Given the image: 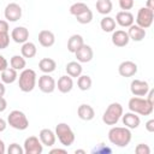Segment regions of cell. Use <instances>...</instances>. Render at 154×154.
Wrapping results in <instances>:
<instances>
[{"label":"cell","instance_id":"15","mask_svg":"<svg viewBox=\"0 0 154 154\" xmlns=\"http://www.w3.org/2000/svg\"><path fill=\"white\" fill-rule=\"evenodd\" d=\"M11 38L16 43H24L29 38V30L25 26H16L11 31Z\"/></svg>","mask_w":154,"mask_h":154},{"label":"cell","instance_id":"31","mask_svg":"<svg viewBox=\"0 0 154 154\" xmlns=\"http://www.w3.org/2000/svg\"><path fill=\"white\" fill-rule=\"evenodd\" d=\"M10 65H11L12 69L19 71V70H24L25 69L26 61H25V58L22 57V55H13L10 59Z\"/></svg>","mask_w":154,"mask_h":154},{"label":"cell","instance_id":"36","mask_svg":"<svg viewBox=\"0 0 154 154\" xmlns=\"http://www.w3.org/2000/svg\"><path fill=\"white\" fill-rule=\"evenodd\" d=\"M135 152L137 154H149L150 153V148L148 147V144L144 143H138L135 148Z\"/></svg>","mask_w":154,"mask_h":154},{"label":"cell","instance_id":"11","mask_svg":"<svg viewBox=\"0 0 154 154\" xmlns=\"http://www.w3.org/2000/svg\"><path fill=\"white\" fill-rule=\"evenodd\" d=\"M149 84L147 81L142 79H134L130 83V91L134 96H146L149 90Z\"/></svg>","mask_w":154,"mask_h":154},{"label":"cell","instance_id":"30","mask_svg":"<svg viewBox=\"0 0 154 154\" xmlns=\"http://www.w3.org/2000/svg\"><path fill=\"white\" fill-rule=\"evenodd\" d=\"M91 84H93V81L90 78V76L88 75H81L77 77V87L83 90V91H87L91 88Z\"/></svg>","mask_w":154,"mask_h":154},{"label":"cell","instance_id":"21","mask_svg":"<svg viewBox=\"0 0 154 154\" xmlns=\"http://www.w3.org/2000/svg\"><path fill=\"white\" fill-rule=\"evenodd\" d=\"M126 32L129 35V38L132 40V41H136V42H140V41H142L146 37V29L138 26L137 24L130 25L129 30Z\"/></svg>","mask_w":154,"mask_h":154},{"label":"cell","instance_id":"22","mask_svg":"<svg viewBox=\"0 0 154 154\" xmlns=\"http://www.w3.org/2000/svg\"><path fill=\"white\" fill-rule=\"evenodd\" d=\"M38 43L42 47H52L55 43V36L52 31L49 30H41L38 32Z\"/></svg>","mask_w":154,"mask_h":154},{"label":"cell","instance_id":"43","mask_svg":"<svg viewBox=\"0 0 154 154\" xmlns=\"http://www.w3.org/2000/svg\"><path fill=\"white\" fill-rule=\"evenodd\" d=\"M6 128H7V122H6L5 119L0 118V132L5 131V130H6Z\"/></svg>","mask_w":154,"mask_h":154},{"label":"cell","instance_id":"4","mask_svg":"<svg viewBox=\"0 0 154 154\" xmlns=\"http://www.w3.org/2000/svg\"><path fill=\"white\" fill-rule=\"evenodd\" d=\"M123 116V106L119 102H112L108 105L102 114V122L106 125H116Z\"/></svg>","mask_w":154,"mask_h":154},{"label":"cell","instance_id":"24","mask_svg":"<svg viewBox=\"0 0 154 154\" xmlns=\"http://www.w3.org/2000/svg\"><path fill=\"white\" fill-rule=\"evenodd\" d=\"M55 67H57V63L52 58H42L38 61V69L43 73H51L55 70Z\"/></svg>","mask_w":154,"mask_h":154},{"label":"cell","instance_id":"28","mask_svg":"<svg viewBox=\"0 0 154 154\" xmlns=\"http://www.w3.org/2000/svg\"><path fill=\"white\" fill-rule=\"evenodd\" d=\"M95 7H96V11L100 14L106 16V14L111 13V11L113 8V4H112L111 0H96Z\"/></svg>","mask_w":154,"mask_h":154},{"label":"cell","instance_id":"46","mask_svg":"<svg viewBox=\"0 0 154 154\" xmlns=\"http://www.w3.org/2000/svg\"><path fill=\"white\" fill-rule=\"evenodd\" d=\"M5 91H6V88H5V83L0 82V96H4V95H5Z\"/></svg>","mask_w":154,"mask_h":154},{"label":"cell","instance_id":"8","mask_svg":"<svg viewBox=\"0 0 154 154\" xmlns=\"http://www.w3.org/2000/svg\"><path fill=\"white\" fill-rule=\"evenodd\" d=\"M25 154H41L43 152V144L36 136H29L24 141L23 146Z\"/></svg>","mask_w":154,"mask_h":154},{"label":"cell","instance_id":"38","mask_svg":"<svg viewBox=\"0 0 154 154\" xmlns=\"http://www.w3.org/2000/svg\"><path fill=\"white\" fill-rule=\"evenodd\" d=\"M93 153H111V149L109 148H106L103 146V143H100L99 147H95L93 149Z\"/></svg>","mask_w":154,"mask_h":154},{"label":"cell","instance_id":"34","mask_svg":"<svg viewBox=\"0 0 154 154\" xmlns=\"http://www.w3.org/2000/svg\"><path fill=\"white\" fill-rule=\"evenodd\" d=\"M10 45V35L8 32H1L0 31V49L7 48Z\"/></svg>","mask_w":154,"mask_h":154},{"label":"cell","instance_id":"42","mask_svg":"<svg viewBox=\"0 0 154 154\" xmlns=\"http://www.w3.org/2000/svg\"><path fill=\"white\" fill-rule=\"evenodd\" d=\"M7 108V101L4 96H0V112H4Z\"/></svg>","mask_w":154,"mask_h":154},{"label":"cell","instance_id":"20","mask_svg":"<svg viewBox=\"0 0 154 154\" xmlns=\"http://www.w3.org/2000/svg\"><path fill=\"white\" fill-rule=\"evenodd\" d=\"M57 88L60 93L63 94H67L72 90L73 88V81H72V77H70L69 75H64L61 76L59 79H58V83H57Z\"/></svg>","mask_w":154,"mask_h":154},{"label":"cell","instance_id":"32","mask_svg":"<svg viewBox=\"0 0 154 154\" xmlns=\"http://www.w3.org/2000/svg\"><path fill=\"white\" fill-rule=\"evenodd\" d=\"M89 7L87 6V4H84V2H75V4H72L71 6H70V8H69V11H70V13L72 14V16H78V14H81L82 12H84V11H87Z\"/></svg>","mask_w":154,"mask_h":154},{"label":"cell","instance_id":"3","mask_svg":"<svg viewBox=\"0 0 154 154\" xmlns=\"http://www.w3.org/2000/svg\"><path fill=\"white\" fill-rule=\"evenodd\" d=\"M36 72L32 69H24L18 77V87L23 93H30L36 85Z\"/></svg>","mask_w":154,"mask_h":154},{"label":"cell","instance_id":"37","mask_svg":"<svg viewBox=\"0 0 154 154\" xmlns=\"http://www.w3.org/2000/svg\"><path fill=\"white\" fill-rule=\"evenodd\" d=\"M119 1V7L123 11H129L134 7V0H118Z\"/></svg>","mask_w":154,"mask_h":154},{"label":"cell","instance_id":"14","mask_svg":"<svg viewBox=\"0 0 154 154\" xmlns=\"http://www.w3.org/2000/svg\"><path fill=\"white\" fill-rule=\"evenodd\" d=\"M116 23L123 28H129L130 25L134 24L135 22V18H134V14L129 11H119L116 16Z\"/></svg>","mask_w":154,"mask_h":154},{"label":"cell","instance_id":"2","mask_svg":"<svg viewBox=\"0 0 154 154\" xmlns=\"http://www.w3.org/2000/svg\"><path fill=\"white\" fill-rule=\"evenodd\" d=\"M153 106L154 103L149 102L147 99H142L140 96H134L129 100L128 107L131 112L141 116H149L153 112Z\"/></svg>","mask_w":154,"mask_h":154},{"label":"cell","instance_id":"6","mask_svg":"<svg viewBox=\"0 0 154 154\" xmlns=\"http://www.w3.org/2000/svg\"><path fill=\"white\" fill-rule=\"evenodd\" d=\"M7 124H8L11 128L16 129V130L23 131V130L28 129V126H29V120H28L26 116H25L22 111H19V109H13V111H11L10 114L7 116Z\"/></svg>","mask_w":154,"mask_h":154},{"label":"cell","instance_id":"18","mask_svg":"<svg viewBox=\"0 0 154 154\" xmlns=\"http://www.w3.org/2000/svg\"><path fill=\"white\" fill-rule=\"evenodd\" d=\"M38 138L41 141V143L46 147H53L55 144V140H57V136H55V132L52 131L51 129H42L38 134Z\"/></svg>","mask_w":154,"mask_h":154},{"label":"cell","instance_id":"17","mask_svg":"<svg viewBox=\"0 0 154 154\" xmlns=\"http://www.w3.org/2000/svg\"><path fill=\"white\" fill-rule=\"evenodd\" d=\"M122 122H123V124H124V126H126L128 129H137L138 126H140V123H141V119H140V117L136 114V113H134V112H128V113H123V116H122Z\"/></svg>","mask_w":154,"mask_h":154},{"label":"cell","instance_id":"40","mask_svg":"<svg viewBox=\"0 0 154 154\" xmlns=\"http://www.w3.org/2000/svg\"><path fill=\"white\" fill-rule=\"evenodd\" d=\"M7 67H8V61L6 60V58H5L4 55L0 54V72L4 71V70L7 69Z\"/></svg>","mask_w":154,"mask_h":154},{"label":"cell","instance_id":"35","mask_svg":"<svg viewBox=\"0 0 154 154\" xmlns=\"http://www.w3.org/2000/svg\"><path fill=\"white\" fill-rule=\"evenodd\" d=\"M8 154H24V149L18 144V143H12L7 148Z\"/></svg>","mask_w":154,"mask_h":154},{"label":"cell","instance_id":"23","mask_svg":"<svg viewBox=\"0 0 154 154\" xmlns=\"http://www.w3.org/2000/svg\"><path fill=\"white\" fill-rule=\"evenodd\" d=\"M83 45H84L83 37L79 34H75V35L70 36V38L67 40V51L71 52V53H75Z\"/></svg>","mask_w":154,"mask_h":154},{"label":"cell","instance_id":"19","mask_svg":"<svg viewBox=\"0 0 154 154\" xmlns=\"http://www.w3.org/2000/svg\"><path fill=\"white\" fill-rule=\"evenodd\" d=\"M77 116L79 117V119L82 120H85V122H89L91 119H94L95 117V111L94 108L88 105V103H82L78 106L77 108Z\"/></svg>","mask_w":154,"mask_h":154},{"label":"cell","instance_id":"10","mask_svg":"<svg viewBox=\"0 0 154 154\" xmlns=\"http://www.w3.org/2000/svg\"><path fill=\"white\" fill-rule=\"evenodd\" d=\"M4 14L7 22H17L22 18V7L16 2H10L5 7Z\"/></svg>","mask_w":154,"mask_h":154},{"label":"cell","instance_id":"48","mask_svg":"<svg viewBox=\"0 0 154 154\" xmlns=\"http://www.w3.org/2000/svg\"><path fill=\"white\" fill-rule=\"evenodd\" d=\"M75 153L77 154V153H82V154H85V150H83V149H76L75 150Z\"/></svg>","mask_w":154,"mask_h":154},{"label":"cell","instance_id":"5","mask_svg":"<svg viewBox=\"0 0 154 154\" xmlns=\"http://www.w3.org/2000/svg\"><path fill=\"white\" fill-rule=\"evenodd\" d=\"M55 136L64 147H69L75 142V132L66 123H59L55 126Z\"/></svg>","mask_w":154,"mask_h":154},{"label":"cell","instance_id":"45","mask_svg":"<svg viewBox=\"0 0 154 154\" xmlns=\"http://www.w3.org/2000/svg\"><path fill=\"white\" fill-rule=\"evenodd\" d=\"M146 7L149 8V10H153V11H154V0H147Z\"/></svg>","mask_w":154,"mask_h":154},{"label":"cell","instance_id":"29","mask_svg":"<svg viewBox=\"0 0 154 154\" xmlns=\"http://www.w3.org/2000/svg\"><path fill=\"white\" fill-rule=\"evenodd\" d=\"M116 25H117V23H116L114 18H112L109 16H105L101 19V22H100V26H101V29L105 32H112V31H114Z\"/></svg>","mask_w":154,"mask_h":154},{"label":"cell","instance_id":"16","mask_svg":"<svg viewBox=\"0 0 154 154\" xmlns=\"http://www.w3.org/2000/svg\"><path fill=\"white\" fill-rule=\"evenodd\" d=\"M112 43L116 46V47H125L128 46L130 38H129V35L125 30H114L112 31Z\"/></svg>","mask_w":154,"mask_h":154},{"label":"cell","instance_id":"27","mask_svg":"<svg viewBox=\"0 0 154 154\" xmlns=\"http://www.w3.org/2000/svg\"><path fill=\"white\" fill-rule=\"evenodd\" d=\"M36 53H37V48H36L35 43L26 41V42H24L22 45V48H20L22 57L28 58V59H31V58H34L36 55Z\"/></svg>","mask_w":154,"mask_h":154},{"label":"cell","instance_id":"39","mask_svg":"<svg viewBox=\"0 0 154 154\" xmlns=\"http://www.w3.org/2000/svg\"><path fill=\"white\" fill-rule=\"evenodd\" d=\"M8 22L7 20H4V19H0V31L1 32H8Z\"/></svg>","mask_w":154,"mask_h":154},{"label":"cell","instance_id":"47","mask_svg":"<svg viewBox=\"0 0 154 154\" xmlns=\"http://www.w3.org/2000/svg\"><path fill=\"white\" fill-rule=\"evenodd\" d=\"M6 152V148H5V143L2 140H0V154H4Z\"/></svg>","mask_w":154,"mask_h":154},{"label":"cell","instance_id":"1","mask_svg":"<svg viewBox=\"0 0 154 154\" xmlns=\"http://www.w3.org/2000/svg\"><path fill=\"white\" fill-rule=\"evenodd\" d=\"M132 135L126 126H112L108 131V141L117 147H126L131 142Z\"/></svg>","mask_w":154,"mask_h":154},{"label":"cell","instance_id":"9","mask_svg":"<svg viewBox=\"0 0 154 154\" xmlns=\"http://www.w3.org/2000/svg\"><path fill=\"white\" fill-rule=\"evenodd\" d=\"M55 88H57V82L52 76H49V73H45L38 78V89L42 93L51 94L55 90Z\"/></svg>","mask_w":154,"mask_h":154},{"label":"cell","instance_id":"13","mask_svg":"<svg viewBox=\"0 0 154 154\" xmlns=\"http://www.w3.org/2000/svg\"><path fill=\"white\" fill-rule=\"evenodd\" d=\"M75 55H76L78 63H89L94 57V52L90 46L84 43L81 48H78L75 52Z\"/></svg>","mask_w":154,"mask_h":154},{"label":"cell","instance_id":"26","mask_svg":"<svg viewBox=\"0 0 154 154\" xmlns=\"http://www.w3.org/2000/svg\"><path fill=\"white\" fill-rule=\"evenodd\" d=\"M65 70H66V73H67L70 77H72V78H73V77L77 78L78 76L82 75L83 67H82L81 63H78V61H70V63L66 64Z\"/></svg>","mask_w":154,"mask_h":154},{"label":"cell","instance_id":"44","mask_svg":"<svg viewBox=\"0 0 154 154\" xmlns=\"http://www.w3.org/2000/svg\"><path fill=\"white\" fill-rule=\"evenodd\" d=\"M51 154H55V153H63V154H66V149H61V148H53L51 149L49 152Z\"/></svg>","mask_w":154,"mask_h":154},{"label":"cell","instance_id":"33","mask_svg":"<svg viewBox=\"0 0 154 154\" xmlns=\"http://www.w3.org/2000/svg\"><path fill=\"white\" fill-rule=\"evenodd\" d=\"M76 19H77V22L79 24H88V23H90L93 20V12H91V10L88 8L87 11H84L81 14L76 16Z\"/></svg>","mask_w":154,"mask_h":154},{"label":"cell","instance_id":"25","mask_svg":"<svg viewBox=\"0 0 154 154\" xmlns=\"http://www.w3.org/2000/svg\"><path fill=\"white\" fill-rule=\"evenodd\" d=\"M1 82L5 83V84H12L13 82L17 81L18 78V73H17V70L12 69V67H7L5 69L4 71H1Z\"/></svg>","mask_w":154,"mask_h":154},{"label":"cell","instance_id":"12","mask_svg":"<svg viewBox=\"0 0 154 154\" xmlns=\"http://www.w3.org/2000/svg\"><path fill=\"white\" fill-rule=\"evenodd\" d=\"M118 73L122 77H132L137 73V64L131 60H125L119 64Z\"/></svg>","mask_w":154,"mask_h":154},{"label":"cell","instance_id":"41","mask_svg":"<svg viewBox=\"0 0 154 154\" xmlns=\"http://www.w3.org/2000/svg\"><path fill=\"white\" fill-rule=\"evenodd\" d=\"M144 128L148 132H154V119H149L146 124H144Z\"/></svg>","mask_w":154,"mask_h":154},{"label":"cell","instance_id":"7","mask_svg":"<svg viewBox=\"0 0 154 154\" xmlns=\"http://www.w3.org/2000/svg\"><path fill=\"white\" fill-rule=\"evenodd\" d=\"M153 20H154V11L153 10H149L146 6L141 7L138 10L137 16H136V24L138 26L147 29L153 24Z\"/></svg>","mask_w":154,"mask_h":154}]
</instances>
